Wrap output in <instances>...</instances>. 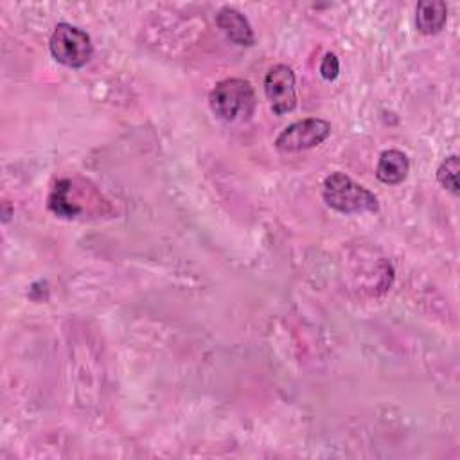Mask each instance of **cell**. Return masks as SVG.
I'll return each mask as SVG.
<instances>
[{
    "label": "cell",
    "mask_w": 460,
    "mask_h": 460,
    "mask_svg": "<svg viewBox=\"0 0 460 460\" xmlns=\"http://www.w3.org/2000/svg\"><path fill=\"white\" fill-rule=\"evenodd\" d=\"M208 104L214 115L225 122H246L255 113L257 97L250 81L228 77L210 90Z\"/></svg>",
    "instance_id": "obj_1"
},
{
    "label": "cell",
    "mask_w": 460,
    "mask_h": 460,
    "mask_svg": "<svg viewBox=\"0 0 460 460\" xmlns=\"http://www.w3.org/2000/svg\"><path fill=\"white\" fill-rule=\"evenodd\" d=\"M322 198L327 207L341 214L376 212L379 208L377 196L341 171H334L323 180Z\"/></svg>",
    "instance_id": "obj_2"
},
{
    "label": "cell",
    "mask_w": 460,
    "mask_h": 460,
    "mask_svg": "<svg viewBox=\"0 0 460 460\" xmlns=\"http://www.w3.org/2000/svg\"><path fill=\"white\" fill-rule=\"evenodd\" d=\"M49 49L52 58L68 68L84 66L93 54L90 36L83 29L66 22L54 27L49 40Z\"/></svg>",
    "instance_id": "obj_3"
},
{
    "label": "cell",
    "mask_w": 460,
    "mask_h": 460,
    "mask_svg": "<svg viewBox=\"0 0 460 460\" xmlns=\"http://www.w3.org/2000/svg\"><path fill=\"white\" fill-rule=\"evenodd\" d=\"M331 135V124L323 119L307 117L286 126L275 138V147L284 153H298L320 146Z\"/></svg>",
    "instance_id": "obj_4"
},
{
    "label": "cell",
    "mask_w": 460,
    "mask_h": 460,
    "mask_svg": "<svg viewBox=\"0 0 460 460\" xmlns=\"http://www.w3.org/2000/svg\"><path fill=\"white\" fill-rule=\"evenodd\" d=\"M264 93L275 115H286L296 108L295 74L288 65H273L264 77Z\"/></svg>",
    "instance_id": "obj_5"
},
{
    "label": "cell",
    "mask_w": 460,
    "mask_h": 460,
    "mask_svg": "<svg viewBox=\"0 0 460 460\" xmlns=\"http://www.w3.org/2000/svg\"><path fill=\"white\" fill-rule=\"evenodd\" d=\"M216 23L232 43L241 47H252L255 43L253 29L241 11L234 7H221L216 14Z\"/></svg>",
    "instance_id": "obj_6"
},
{
    "label": "cell",
    "mask_w": 460,
    "mask_h": 460,
    "mask_svg": "<svg viewBox=\"0 0 460 460\" xmlns=\"http://www.w3.org/2000/svg\"><path fill=\"white\" fill-rule=\"evenodd\" d=\"M410 171V162L406 153L399 149H386L379 155L376 165V178L386 185H397L406 180Z\"/></svg>",
    "instance_id": "obj_7"
},
{
    "label": "cell",
    "mask_w": 460,
    "mask_h": 460,
    "mask_svg": "<svg viewBox=\"0 0 460 460\" xmlns=\"http://www.w3.org/2000/svg\"><path fill=\"white\" fill-rule=\"evenodd\" d=\"M447 5L442 0H420L415 9V25L420 34L431 36L444 29Z\"/></svg>",
    "instance_id": "obj_8"
},
{
    "label": "cell",
    "mask_w": 460,
    "mask_h": 460,
    "mask_svg": "<svg viewBox=\"0 0 460 460\" xmlns=\"http://www.w3.org/2000/svg\"><path fill=\"white\" fill-rule=\"evenodd\" d=\"M70 190H72V181L59 180L49 196V208L59 217L70 219L81 212V207L75 201H72Z\"/></svg>",
    "instance_id": "obj_9"
},
{
    "label": "cell",
    "mask_w": 460,
    "mask_h": 460,
    "mask_svg": "<svg viewBox=\"0 0 460 460\" xmlns=\"http://www.w3.org/2000/svg\"><path fill=\"white\" fill-rule=\"evenodd\" d=\"M458 171H460V162L456 155H449L447 158L442 160V164L437 169V181L449 190L451 194L458 196L460 192V183H458Z\"/></svg>",
    "instance_id": "obj_10"
},
{
    "label": "cell",
    "mask_w": 460,
    "mask_h": 460,
    "mask_svg": "<svg viewBox=\"0 0 460 460\" xmlns=\"http://www.w3.org/2000/svg\"><path fill=\"white\" fill-rule=\"evenodd\" d=\"M340 74V61L336 58L334 52H325V56L322 58V63H320V75L325 79V81H334Z\"/></svg>",
    "instance_id": "obj_11"
}]
</instances>
